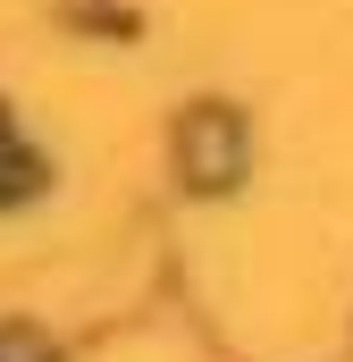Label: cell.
I'll return each mask as SVG.
<instances>
[{"label":"cell","mask_w":353,"mask_h":362,"mask_svg":"<svg viewBox=\"0 0 353 362\" xmlns=\"http://www.w3.org/2000/svg\"><path fill=\"white\" fill-rule=\"evenodd\" d=\"M176 169L185 185H202V194H219V185L244 177V118L236 110H185V127H176Z\"/></svg>","instance_id":"1"},{"label":"cell","mask_w":353,"mask_h":362,"mask_svg":"<svg viewBox=\"0 0 353 362\" xmlns=\"http://www.w3.org/2000/svg\"><path fill=\"white\" fill-rule=\"evenodd\" d=\"M0 362H51V354H42V337H0Z\"/></svg>","instance_id":"2"}]
</instances>
